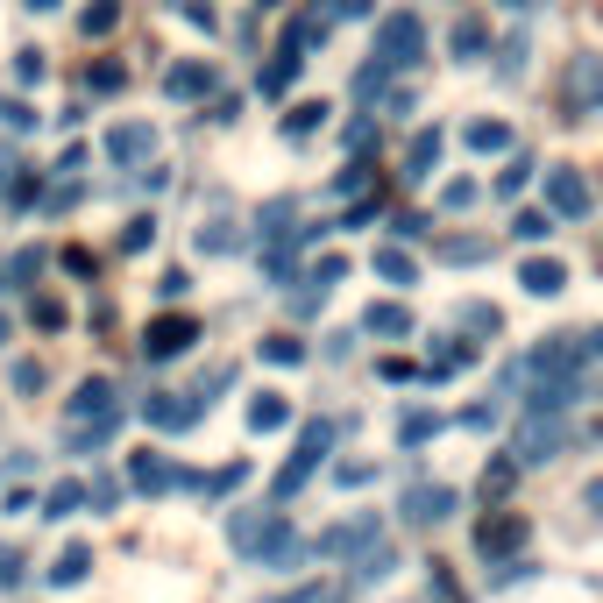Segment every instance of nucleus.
<instances>
[{"mask_svg": "<svg viewBox=\"0 0 603 603\" xmlns=\"http://www.w3.org/2000/svg\"><path fill=\"white\" fill-rule=\"evenodd\" d=\"M518 540H525V518H518V511H504V518H483V525H476V554H483V561H504Z\"/></svg>", "mask_w": 603, "mask_h": 603, "instance_id": "obj_12", "label": "nucleus"}, {"mask_svg": "<svg viewBox=\"0 0 603 603\" xmlns=\"http://www.w3.org/2000/svg\"><path fill=\"white\" fill-rule=\"evenodd\" d=\"M320 121H327V100H306V107H291V114H284V135H291V142H306Z\"/></svg>", "mask_w": 603, "mask_h": 603, "instance_id": "obj_26", "label": "nucleus"}, {"mask_svg": "<svg viewBox=\"0 0 603 603\" xmlns=\"http://www.w3.org/2000/svg\"><path fill=\"white\" fill-rule=\"evenodd\" d=\"M79 511H86V483H57L43 497V518H79Z\"/></svg>", "mask_w": 603, "mask_h": 603, "instance_id": "obj_25", "label": "nucleus"}, {"mask_svg": "<svg viewBox=\"0 0 603 603\" xmlns=\"http://www.w3.org/2000/svg\"><path fill=\"white\" fill-rule=\"evenodd\" d=\"M327 29H334V22H327V8H298V15H291V29H284V50L306 57L313 43H327Z\"/></svg>", "mask_w": 603, "mask_h": 603, "instance_id": "obj_15", "label": "nucleus"}, {"mask_svg": "<svg viewBox=\"0 0 603 603\" xmlns=\"http://www.w3.org/2000/svg\"><path fill=\"white\" fill-rule=\"evenodd\" d=\"M15 391H43V362H15Z\"/></svg>", "mask_w": 603, "mask_h": 603, "instance_id": "obj_47", "label": "nucleus"}, {"mask_svg": "<svg viewBox=\"0 0 603 603\" xmlns=\"http://www.w3.org/2000/svg\"><path fill=\"white\" fill-rule=\"evenodd\" d=\"M334 15H369V0H327V22Z\"/></svg>", "mask_w": 603, "mask_h": 603, "instance_id": "obj_54", "label": "nucleus"}, {"mask_svg": "<svg viewBox=\"0 0 603 603\" xmlns=\"http://www.w3.org/2000/svg\"><path fill=\"white\" fill-rule=\"evenodd\" d=\"M164 93H171V100H199V93H213V64H199V57L171 64V71H164Z\"/></svg>", "mask_w": 603, "mask_h": 603, "instance_id": "obj_14", "label": "nucleus"}, {"mask_svg": "<svg viewBox=\"0 0 603 603\" xmlns=\"http://www.w3.org/2000/svg\"><path fill=\"white\" fill-rule=\"evenodd\" d=\"M270 603H334V589H327V582H298V589H284V596H270Z\"/></svg>", "mask_w": 603, "mask_h": 603, "instance_id": "obj_32", "label": "nucleus"}, {"mask_svg": "<svg viewBox=\"0 0 603 603\" xmlns=\"http://www.w3.org/2000/svg\"><path fill=\"white\" fill-rule=\"evenodd\" d=\"M462 426H469V433H483V426H497V398H490V405H469V412H462Z\"/></svg>", "mask_w": 603, "mask_h": 603, "instance_id": "obj_43", "label": "nucleus"}, {"mask_svg": "<svg viewBox=\"0 0 603 603\" xmlns=\"http://www.w3.org/2000/svg\"><path fill=\"white\" fill-rule=\"evenodd\" d=\"M469 362H476V341H455V348H440V355H426V369H419V376H426V384H433V376H462Z\"/></svg>", "mask_w": 603, "mask_h": 603, "instance_id": "obj_23", "label": "nucleus"}, {"mask_svg": "<svg viewBox=\"0 0 603 603\" xmlns=\"http://www.w3.org/2000/svg\"><path fill=\"white\" fill-rule=\"evenodd\" d=\"M433 164H440V128H419V135H412V149H405V178H412V185H426V178H433Z\"/></svg>", "mask_w": 603, "mask_h": 603, "instance_id": "obj_18", "label": "nucleus"}, {"mask_svg": "<svg viewBox=\"0 0 603 603\" xmlns=\"http://www.w3.org/2000/svg\"><path fill=\"white\" fill-rule=\"evenodd\" d=\"M568 447V426H561V412H525V426H518V469H540V462H554Z\"/></svg>", "mask_w": 603, "mask_h": 603, "instance_id": "obj_4", "label": "nucleus"}, {"mask_svg": "<svg viewBox=\"0 0 603 603\" xmlns=\"http://www.w3.org/2000/svg\"><path fill=\"white\" fill-rule=\"evenodd\" d=\"M107 157H114V164H149V157H157V128H149V121L107 128Z\"/></svg>", "mask_w": 603, "mask_h": 603, "instance_id": "obj_11", "label": "nucleus"}, {"mask_svg": "<svg viewBox=\"0 0 603 603\" xmlns=\"http://www.w3.org/2000/svg\"><path fill=\"white\" fill-rule=\"evenodd\" d=\"M22 582V554H0V589H15Z\"/></svg>", "mask_w": 603, "mask_h": 603, "instance_id": "obj_53", "label": "nucleus"}, {"mask_svg": "<svg viewBox=\"0 0 603 603\" xmlns=\"http://www.w3.org/2000/svg\"><path fill=\"white\" fill-rule=\"evenodd\" d=\"M341 277H348V256H320L306 277H298V284H313V291H298V306H320V298H327Z\"/></svg>", "mask_w": 603, "mask_h": 603, "instance_id": "obj_17", "label": "nucleus"}, {"mask_svg": "<svg viewBox=\"0 0 603 603\" xmlns=\"http://www.w3.org/2000/svg\"><path fill=\"white\" fill-rule=\"evenodd\" d=\"M114 497H121V483H114V476H93V483H86V504H100V511H107Z\"/></svg>", "mask_w": 603, "mask_h": 603, "instance_id": "obj_38", "label": "nucleus"}, {"mask_svg": "<svg viewBox=\"0 0 603 603\" xmlns=\"http://www.w3.org/2000/svg\"><path fill=\"white\" fill-rule=\"evenodd\" d=\"M0 185H15V157H8V149H0Z\"/></svg>", "mask_w": 603, "mask_h": 603, "instance_id": "obj_55", "label": "nucleus"}, {"mask_svg": "<svg viewBox=\"0 0 603 603\" xmlns=\"http://www.w3.org/2000/svg\"><path fill=\"white\" fill-rule=\"evenodd\" d=\"M511 235H518V242H547V235H554V220H547V213H518V220H511Z\"/></svg>", "mask_w": 603, "mask_h": 603, "instance_id": "obj_30", "label": "nucleus"}, {"mask_svg": "<svg viewBox=\"0 0 603 603\" xmlns=\"http://www.w3.org/2000/svg\"><path fill=\"white\" fill-rule=\"evenodd\" d=\"M419 57H426V22H419V15H384V22H376L369 64L384 71V79H391V71H412Z\"/></svg>", "mask_w": 603, "mask_h": 603, "instance_id": "obj_2", "label": "nucleus"}, {"mask_svg": "<svg viewBox=\"0 0 603 603\" xmlns=\"http://www.w3.org/2000/svg\"><path fill=\"white\" fill-rule=\"evenodd\" d=\"M86 568H93V547H86V540H71V547L57 554L50 582H57V589H71V582H86Z\"/></svg>", "mask_w": 603, "mask_h": 603, "instance_id": "obj_22", "label": "nucleus"}, {"mask_svg": "<svg viewBox=\"0 0 603 603\" xmlns=\"http://www.w3.org/2000/svg\"><path fill=\"white\" fill-rule=\"evenodd\" d=\"M369 476H376V462H341V469H334V483H341V490H362Z\"/></svg>", "mask_w": 603, "mask_h": 603, "instance_id": "obj_35", "label": "nucleus"}, {"mask_svg": "<svg viewBox=\"0 0 603 603\" xmlns=\"http://www.w3.org/2000/svg\"><path fill=\"white\" fill-rule=\"evenodd\" d=\"M192 341H199V320H192V313H164V320L142 327V355H149V362H171V355H185Z\"/></svg>", "mask_w": 603, "mask_h": 603, "instance_id": "obj_7", "label": "nucleus"}, {"mask_svg": "<svg viewBox=\"0 0 603 603\" xmlns=\"http://www.w3.org/2000/svg\"><path fill=\"white\" fill-rule=\"evenodd\" d=\"M384 86H391V79H384L376 64H362V71H355V100H384Z\"/></svg>", "mask_w": 603, "mask_h": 603, "instance_id": "obj_33", "label": "nucleus"}, {"mask_svg": "<svg viewBox=\"0 0 603 603\" xmlns=\"http://www.w3.org/2000/svg\"><path fill=\"white\" fill-rule=\"evenodd\" d=\"M518 284L533 291V298H554V291L568 284V263H554V256H533V263L518 270Z\"/></svg>", "mask_w": 603, "mask_h": 603, "instance_id": "obj_19", "label": "nucleus"}, {"mask_svg": "<svg viewBox=\"0 0 603 603\" xmlns=\"http://www.w3.org/2000/svg\"><path fill=\"white\" fill-rule=\"evenodd\" d=\"M440 199H447V206H476V178H455V185H447Z\"/></svg>", "mask_w": 603, "mask_h": 603, "instance_id": "obj_48", "label": "nucleus"}, {"mask_svg": "<svg viewBox=\"0 0 603 603\" xmlns=\"http://www.w3.org/2000/svg\"><path fill=\"white\" fill-rule=\"evenodd\" d=\"M462 142L476 149V157H504V149H511V128H504V121H469Z\"/></svg>", "mask_w": 603, "mask_h": 603, "instance_id": "obj_21", "label": "nucleus"}, {"mask_svg": "<svg viewBox=\"0 0 603 603\" xmlns=\"http://www.w3.org/2000/svg\"><path fill=\"white\" fill-rule=\"evenodd\" d=\"M128 483L149 490V497H164V490H185V469L171 455H149V447H142V455H128Z\"/></svg>", "mask_w": 603, "mask_h": 603, "instance_id": "obj_9", "label": "nucleus"}, {"mask_svg": "<svg viewBox=\"0 0 603 603\" xmlns=\"http://www.w3.org/2000/svg\"><path fill=\"white\" fill-rule=\"evenodd\" d=\"M121 433V391L107 384V376H86L79 391H71L64 405V447L71 455H93V447H107Z\"/></svg>", "mask_w": 603, "mask_h": 603, "instance_id": "obj_1", "label": "nucleus"}, {"mask_svg": "<svg viewBox=\"0 0 603 603\" xmlns=\"http://www.w3.org/2000/svg\"><path fill=\"white\" fill-rule=\"evenodd\" d=\"M511 469H518V462H497V469H483V497H497V490H511Z\"/></svg>", "mask_w": 603, "mask_h": 603, "instance_id": "obj_44", "label": "nucleus"}, {"mask_svg": "<svg viewBox=\"0 0 603 603\" xmlns=\"http://www.w3.org/2000/svg\"><path fill=\"white\" fill-rule=\"evenodd\" d=\"M362 185H369V164H348V171L334 178V192H341V199H348V192H362Z\"/></svg>", "mask_w": 603, "mask_h": 603, "instance_id": "obj_41", "label": "nucleus"}, {"mask_svg": "<svg viewBox=\"0 0 603 603\" xmlns=\"http://www.w3.org/2000/svg\"><path fill=\"white\" fill-rule=\"evenodd\" d=\"M476 50H483V22H462L455 29V57H476Z\"/></svg>", "mask_w": 603, "mask_h": 603, "instance_id": "obj_37", "label": "nucleus"}, {"mask_svg": "<svg viewBox=\"0 0 603 603\" xmlns=\"http://www.w3.org/2000/svg\"><path fill=\"white\" fill-rule=\"evenodd\" d=\"M398 568V547L391 540H369L362 554H355V575H348V589H376V582H384Z\"/></svg>", "mask_w": 603, "mask_h": 603, "instance_id": "obj_13", "label": "nucleus"}, {"mask_svg": "<svg viewBox=\"0 0 603 603\" xmlns=\"http://www.w3.org/2000/svg\"><path fill=\"white\" fill-rule=\"evenodd\" d=\"M121 79H128V71H121V64H100V71H93V79H86V86H93V93H114Z\"/></svg>", "mask_w": 603, "mask_h": 603, "instance_id": "obj_45", "label": "nucleus"}, {"mask_svg": "<svg viewBox=\"0 0 603 603\" xmlns=\"http://www.w3.org/2000/svg\"><path fill=\"white\" fill-rule=\"evenodd\" d=\"M249 426L256 433H277V426H291V405L277 391H263V398H249Z\"/></svg>", "mask_w": 603, "mask_h": 603, "instance_id": "obj_24", "label": "nucleus"}, {"mask_svg": "<svg viewBox=\"0 0 603 603\" xmlns=\"http://www.w3.org/2000/svg\"><path fill=\"white\" fill-rule=\"evenodd\" d=\"M455 504H462V497H455V490H447V483H412L398 511H405V525H440V518H447V511H455Z\"/></svg>", "mask_w": 603, "mask_h": 603, "instance_id": "obj_10", "label": "nucleus"}, {"mask_svg": "<svg viewBox=\"0 0 603 603\" xmlns=\"http://www.w3.org/2000/svg\"><path fill=\"white\" fill-rule=\"evenodd\" d=\"M114 15H121L114 0H100V8H86V36H107V29H114Z\"/></svg>", "mask_w": 603, "mask_h": 603, "instance_id": "obj_36", "label": "nucleus"}, {"mask_svg": "<svg viewBox=\"0 0 603 603\" xmlns=\"http://www.w3.org/2000/svg\"><path fill=\"white\" fill-rule=\"evenodd\" d=\"M149 242H157V220H128V235H121V249L135 256V249H149Z\"/></svg>", "mask_w": 603, "mask_h": 603, "instance_id": "obj_34", "label": "nucleus"}, {"mask_svg": "<svg viewBox=\"0 0 603 603\" xmlns=\"http://www.w3.org/2000/svg\"><path fill=\"white\" fill-rule=\"evenodd\" d=\"M525 178H533V164L511 157V164H504V178H497V199H518V192H525Z\"/></svg>", "mask_w": 603, "mask_h": 603, "instance_id": "obj_31", "label": "nucleus"}, {"mask_svg": "<svg viewBox=\"0 0 603 603\" xmlns=\"http://www.w3.org/2000/svg\"><path fill=\"white\" fill-rule=\"evenodd\" d=\"M518 71H525V36L504 43V79H518Z\"/></svg>", "mask_w": 603, "mask_h": 603, "instance_id": "obj_49", "label": "nucleus"}, {"mask_svg": "<svg viewBox=\"0 0 603 603\" xmlns=\"http://www.w3.org/2000/svg\"><path fill=\"white\" fill-rule=\"evenodd\" d=\"M362 334H376V341H405V334H412V306H398V298H384V306H369Z\"/></svg>", "mask_w": 603, "mask_h": 603, "instance_id": "obj_16", "label": "nucleus"}, {"mask_svg": "<svg viewBox=\"0 0 603 603\" xmlns=\"http://www.w3.org/2000/svg\"><path fill=\"white\" fill-rule=\"evenodd\" d=\"M433 433H440V419H433V412H405V419H398V440H405V447H426Z\"/></svg>", "mask_w": 603, "mask_h": 603, "instance_id": "obj_28", "label": "nucleus"}, {"mask_svg": "<svg viewBox=\"0 0 603 603\" xmlns=\"http://www.w3.org/2000/svg\"><path fill=\"white\" fill-rule=\"evenodd\" d=\"M376 277L384 284H412V256L405 249H376Z\"/></svg>", "mask_w": 603, "mask_h": 603, "instance_id": "obj_29", "label": "nucleus"}, {"mask_svg": "<svg viewBox=\"0 0 603 603\" xmlns=\"http://www.w3.org/2000/svg\"><path fill=\"white\" fill-rule=\"evenodd\" d=\"M36 270H43V256H36V249H22V256H15V263H8V277H15V284H29V277H36Z\"/></svg>", "mask_w": 603, "mask_h": 603, "instance_id": "obj_42", "label": "nucleus"}, {"mask_svg": "<svg viewBox=\"0 0 603 603\" xmlns=\"http://www.w3.org/2000/svg\"><path fill=\"white\" fill-rule=\"evenodd\" d=\"M298 71H306V57H298V50H277V64H263V100H277V93H291V79H298Z\"/></svg>", "mask_w": 603, "mask_h": 603, "instance_id": "obj_20", "label": "nucleus"}, {"mask_svg": "<svg viewBox=\"0 0 603 603\" xmlns=\"http://www.w3.org/2000/svg\"><path fill=\"white\" fill-rule=\"evenodd\" d=\"M263 362L298 369V362H306V341H298V334H270V341H263Z\"/></svg>", "mask_w": 603, "mask_h": 603, "instance_id": "obj_27", "label": "nucleus"}, {"mask_svg": "<svg viewBox=\"0 0 603 603\" xmlns=\"http://www.w3.org/2000/svg\"><path fill=\"white\" fill-rule=\"evenodd\" d=\"M369 135H376V121L362 114V121H348V149H369Z\"/></svg>", "mask_w": 603, "mask_h": 603, "instance_id": "obj_51", "label": "nucleus"}, {"mask_svg": "<svg viewBox=\"0 0 603 603\" xmlns=\"http://www.w3.org/2000/svg\"><path fill=\"white\" fill-rule=\"evenodd\" d=\"M462 320H469V327H476V334H497V313H490V306H469V313H462Z\"/></svg>", "mask_w": 603, "mask_h": 603, "instance_id": "obj_52", "label": "nucleus"}, {"mask_svg": "<svg viewBox=\"0 0 603 603\" xmlns=\"http://www.w3.org/2000/svg\"><path fill=\"white\" fill-rule=\"evenodd\" d=\"M15 79H22V86H29V79H43V57H36V50H22V57H15Z\"/></svg>", "mask_w": 603, "mask_h": 603, "instance_id": "obj_50", "label": "nucleus"}, {"mask_svg": "<svg viewBox=\"0 0 603 603\" xmlns=\"http://www.w3.org/2000/svg\"><path fill=\"white\" fill-rule=\"evenodd\" d=\"M369 540H384V533H376V511H362V518H341V525H327V533H320V540H306V547H313V561H341V554L355 561V554H362Z\"/></svg>", "mask_w": 603, "mask_h": 603, "instance_id": "obj_5", "label": "nucleus"}, {"mask_svg": "<svg viewBox=\"0 0 603 603\" xmlns=\"http://www.w3.org/2000/svg\"><path fill=\"white\" fill-rule=\"evenodd\" d=\"M483 249H490V242H440V256H447V263H476Z\"/></svg>", "mask_w": 603, "mask_h": 603, "instance_id": "obj_40", "label": "nucleus"}, {"mask_svg": "<svg viewBox=\"0 0 603 603\" xmlns=\"http://www.w3.org/2000/svg\"><path fill=\"white\" fill-rule=\"evenodd\" d=\"M327 447H334V419H306V426H298V447H291V462H284V476H277V504L306 490V476L327 462Z\"/></svg>", "mask_w": 603, "mask_h": 603, "instance_id": "obj_3", "label": "nucleus"}, {"mask_svg": "<svg viewBox=\"0 0 603 603\" xmlns=\"http://www.w3.org/2000/svg\"><path fill=\"white\" fill-rule=\"evenodd\" d=\"M142 419L157 426V433H185V426H199V419H206V405H199V398H185V391H149V398H142Z\"/></svg>", "mask_w": 603, "mask_h": 603, "instance_id": "obj_8", "label": "nucleus"}, {"mask_svg": "<svg viewBox=\"0 0 603 603\" xmlns=\"http://www.w3.org/2000/svg\"><path fill=\"white\" fill-rule=\"evenodd\" d=\"M8 334H15V320H8V313H0V341H8Z\"/></svg>", "mask_w": 603, "mask_h": 603, "instance_id": "obj_56", "label": "nucleus"}, {"mask_svg": "<svg viewBox=\"0 0 603 603\" xmlns=\"http://www.w3.org/2000/svg\"><path fill=\"white\" fill-rule=\"evenodd\" d=\"M29 8H57V0H29Z\"/></svg>", "mask_w": 603, "mask_h": 603, "instance_id": "obj_57", "label": "nucleus"}, {"mask_svg": "<svg viewBox=\"0 0 603 603\" xmlns=\"http://www.w3.org/2000/svg\"><path fill=\"white\" fill-rule=\"evenodd\" d=\"M589 178L575 171V164H554L547 171V220H589Z\"/></svg>", "mask_w": 603, "mask_h": 603, "instance_id": "obj_6", "label": "nucleus"}, {"mask_svg": "<svg viewBox=\"0 0 603 603\" xmlns=\"http://www.w3.org/2000/svg\"><path fill=\"white\" fill-rule=\"evenodd\" d=\"M0 128H36V114L22 100H0Z\"/></svg>", "mask_w": 603, "mask_h": 603, "instance_id": "obj_39", "label": "nucleus"}, {"mask_svg": "<svg viewBox=\"0 0 603 603\" xmlns=\"http://www.w3.org/2000/svg\"><path fill=\"white\" fill-rule=\"evenodd\" d=\"M376 213H384V199H355V206H348V228H369Z\"/></svg>", "mask_w": 603, "mask_h": 603, "instance_id": "obj_46", "label": "nucleus"}]
</instances>
